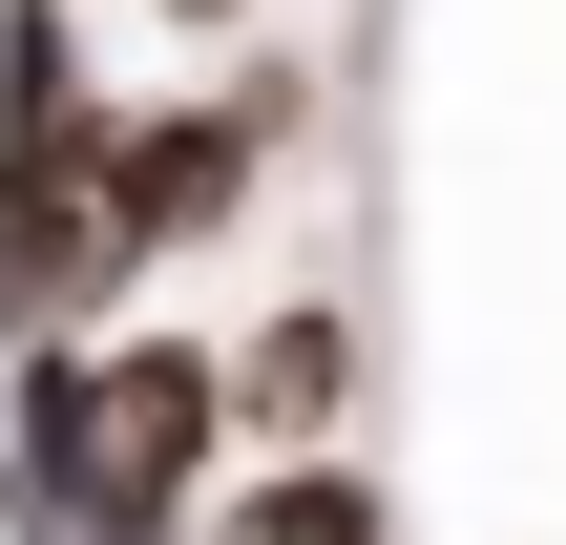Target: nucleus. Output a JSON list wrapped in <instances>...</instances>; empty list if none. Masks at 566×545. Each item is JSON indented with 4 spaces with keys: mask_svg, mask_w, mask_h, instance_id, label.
Masks as SVG:
<instances>
[{
    "mask_svg": "<svg viewBox=\"0 0 566 545\" xmlns=\"http://www.w3.org/2000/svg\"><path fill=\"white\" fill-rule=\"evenodd\" d=\"M294 126H315V84H294L273 42H210V84H147V105H105V231H126V273H189V252H231V231L273 210Z\"/></svg>",
    "mask_w": 566,
    "mask_h": 545,
    "instance_id": "f257e3e1",
    "label": "nucleus"
},
{
    "mask_svg": "<svg viewBox=\"0 0 566 545\" xmlns=\"http://www.w3.org/2000/svg\"><path fill=\"white\" fill-rule=\"evenodd\" d=\"M231 483V357L168 315H105V504L84 525H189Z\"/></svg>",
    "mask_w": 566,
    "mask_h": 545,
    "instance_id": "f03ea898",
    "label": "nucleus"
},
{
    "mask_svg": "<svg viewBox=\"0 0 566 545\" xmlns=\"http://www.w3.org/2000/svg\"><path fill=\"white\" fill-rule=\"evenodd\" d=\"M0 504H21V545L105 504V336H0Z\"/></svg>",
    "mask_w": 566,
    "mask_h": 545,
    "instance_id": "7ed1b4c3",
    "label": "nucleus"
},
{
    "mask_svg": "<svg viewBox=\"0 0 566 545\" xmlns=\"http://www.w3.org/2000/svg\"><path fill=\"white\" fill-rule=\"evenodd\" d=\"M210 357H231V462L252 441H357V294H252Z\"/></svg>",
    "mask_w": 566,
    "mask_h": 545,
    "instance_id": "20e7f679",
    "label": "nucleus"
},
{
    "mask_svg": "<svg viewBox=\"0 0 566 545\" xmlns=\"http://www.w3.org/2000/svg\"><path fill=\"white\" fill-rule=\"evenodd\" d=\"M189 545H399V483H378L357 441H252V462L189 504Z\"/></svg>",
    "mask_w": 566,
    "mask_h": 545,
    "instance_id": "39448f33",
    "label": "nucleus"
},
{
    "mask_svg": "<svg viewBox=\"0 0 566 545\" xmlns=\"http://www.w3.org/2000/svg\"><path fill=\"white\" fill-rule=\"evenodd\" d=\"M126 21H147V42H252L273 0H126Z\"/></svg>",
    "mask_w": 566,
    "mask_h": 545,
    "instance_id": "423d86ee",
    "label": "nucleus"
}]
</instances>
